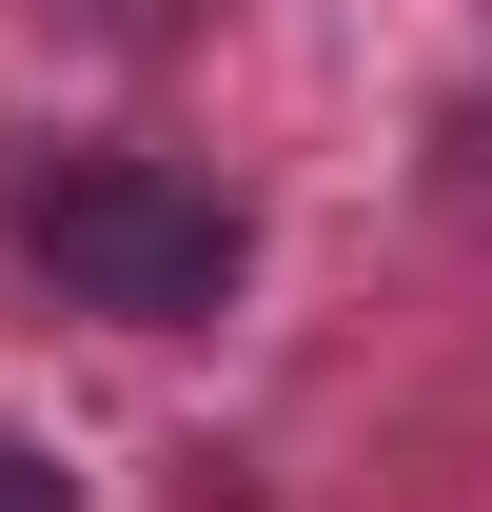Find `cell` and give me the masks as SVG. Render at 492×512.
<instances>
[{"label": "cell", "instance_id": "obj_2", "mask_svg": "<svg viewBox=\"0 0 492 512\" xmlns=\"http://www.w3.org/2000/svg\"><path fill=\"white\" fill-rule=\"evenodd\" d=\"M0 512H79V473H60V453H20V434H0Z\"/></svg>", "mask_w": 492, "mask_h": 512}, {"label": "cell", "instance_id": "obj_1", "mask_svg": "<svg viewBox=\"0 0 492 512\" xmlns=\"http://www.w3.org/2000/svg\"><path fill=\"white\" fill-rule=\"evenodd\" d=\"M20 256L60 276V316L197 335L256 276V217L197 178V158H119V138H99V158H40V178H20Z\"/></svg>", "mask_w": 492, "mask_h": 512}]
</instances>
